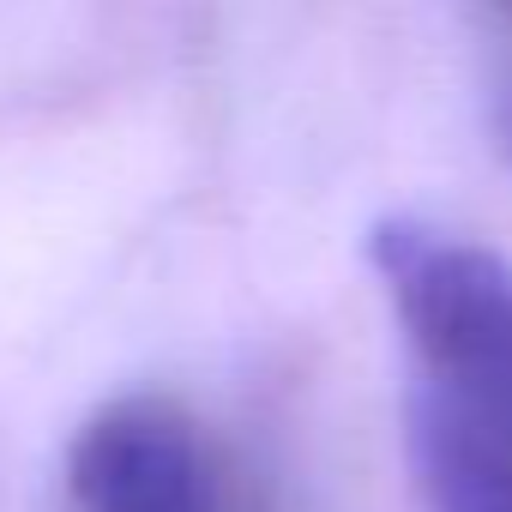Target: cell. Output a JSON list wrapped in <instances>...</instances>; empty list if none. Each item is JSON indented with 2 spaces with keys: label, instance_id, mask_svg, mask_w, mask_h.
Masks as SVG:
<instances>
[{
  "label": "cell",
  "instance_id": "cell-2",
  "mask_svg": "<svg viewBox=\"0 0 512 512\" xmlns=\"http://www.w3.org/2000/svg\"><path fill=\"white\" fill-rule=\"evenodd\" d=\"M67 494L73 512H223V470L187 404L127 392L79 428Z\"/></svg>",
  "mask_w": 512,
  "mask_h": 512
},
{
  "label": "cell",
  "instance_id": "cell-3",
  "mask_svg": "<svg viewBox=\"0 0 512 512\" xmlns=\"http://www.w3.org/2000/svg\"><path fill=\"white\" fill-rule=\"evenodd\" d=\"M404 428L428 512H512V416L410 386Z\"/></svg>",
  "mask_w": 512,
  "mask_h": 512
},
{
  "label": "cell",
  "instance_id": "cell-4",
  "mask_svg": "<svg viewBox=\"0 0 512 512\" xmlns=\"http://www.w3.org/2000/svg\"><path fill=\"white\" fill-rule=\"evenodd\" d=\"M500 13H506V19H512V0H500Z\"/></svg>",
  "mask_w": 512,
  "mask_h": 512
},
{
  "label": "cell",
  "instance_id": "cell-1",
  "mask_svg": "<svg viewBox=\"0 0 512 512\" xmlns=\"http://www.w3.org/2000/svg\"><path fill=\"white\" fill-rule=\"evenodd\" d=\"M368 260L410 344V386L512 416V266L422 217H386Z\"/></svg>",
  "mask_w": 512,
  "mask_h": 512
}]
</instances>
